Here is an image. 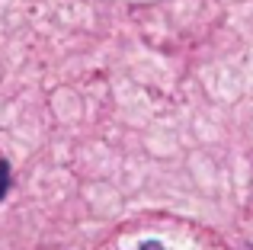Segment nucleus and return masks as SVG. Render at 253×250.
Wrapping results in <instances>:
<instances>
[{
	"mask_svg": "<svg viewBox=\"0 0 253 250\" xmlns=\"http://www.w3.org/2000/svg\"><path fill=\"white\" fill-rule=\"evenodd\" d=\"M6 189H10V167L0 164V199L6 196Z\"/></svg>",
	"mask_w": 253,
	"mask_h": 250,
	"instance_id": "nucleus-1",
	"label": "nucleus"
}]
</instances>
